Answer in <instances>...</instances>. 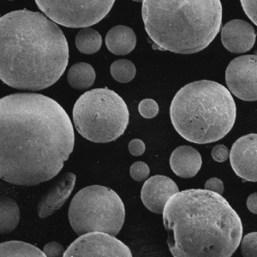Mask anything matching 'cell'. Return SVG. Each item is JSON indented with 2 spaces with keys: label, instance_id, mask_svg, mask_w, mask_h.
<instances>
[{
  "label": "cell",
  "instance_id": "1",
  "mask_svg": "<svg viewBox=\"0 0 257 257\" xmlns=\"http://www.w3.org/2000/svg\"><path fill=\"white\" fill-rule=\"evenodd\" d=\"M75 133L59 103L18 93L0 100V178L35 186L55 178L73 152Z\"/></svg>",
  "mask_w": 257,
  "mask_h": 257
},
{
  "label": "cell",
  "instance_id": "2",
  "mask_svg": "<svg viewBox=\"0 0 257 257\" xmlns=\"http://www.w3.org/2000/svg\"><path fill=\"white\" fill-rule=\"evenodd\" d=\"M64 33L40 12L20 10L0 19V78L20 90L39 91L58 82L67 67Z\"/></svg>",
  "mask_w": 257,
  "mask_h": 257
},
{
  "label": "cell",
  "instance_id": "3",
  "mask_svg": "<svg viewBox=\"0 0 257 257\" xmlns=\"http://www.w3.org/2000/svg\"><path fill=\"white\" fill-rule=\"evenodd\" d=\"M167 244L175 257H230L242 237V220L220 194L178 191L163 211Z\"/></svg>",
  "mask_w": 257,
  "mask_h": 257
},
{
  "label": "cell",
  "instance_id": "4",
  "mask_svg": "<svg viewBox=\"0 0 257 257\" xmlns=\"http://www.w3.org/2000/svg\"><path fill=\"white\" fill-rule=\"evenodd\" d=\"M142 13L154 49L179 54L207 48L222 24L220 0H144Z\"/></svg>",
  "mask_w": 257,
  "mask_h": 257
},
{
  "label": "cell",
  "instance_id": "5",
  "mask_svg": "<svg viewBox=\"0 0 257 257\" xmlns=\"http://www.w3.org/2000/svg\"><path fill=\"white\" fill-rule=\"evenodd\" d=\"M170 116L178 134L196 144L215 143L231 132L237 106L230 90L202 80L185 85L173 98Z\"/></svg>",
  "mask_w": 257,
  "mask_h": 257
},
{
  "label": "cell",
  "instance_id": "6",
  "mask_svg": "<svg viewBox=\"0 0 257 257\" xmlns=\"http://www.w3.org/2000/svg\"><path fill=\"white\" fill-rule=\"evenodd\" d=\"M130 112L121 97L108 88H95L81 95L75 103L73 122L87 140L107 144L117 140L128 127Z\"/></svg>",
  "mask_w": 257,
  "mask_h": 257
},
{
  "label": "cell",
  "instance_id": "7",
  "mask_svg": "<svg viewBox=\"0 0 257 257\" xmlns=\"http://www.w3.org/2000/svg\"><path fill=\"white\" fill-rule=\"evenodd\" d=\"M68 217L74 231L80 236L92 231L117 236L124 223L125 208L114 190L91 185L74 196Z\"/></svg>",
  "mask_w": 257,
  "mask_h": 257
},
{
  "label": "cell",
  "instance_id": "8",
  "mask_svg": "<svg viewBox=\"0 0 257 257\" xmlns=\"http://www.w3.org/2000/svg\"><path fill=\"white\" fill-rule=\"evenodd\" d=\"M116 0H35L39 9L56 24L88 28L105 18Z\"/></svg>",
  "mask_w": 257,
  "mask_h": 257
},
{
  "label": "cell",
  "instance_id": "9",
  "mask_svg": "<svg viewBox=\"0 0 257 257\" xmlns=\"http://www.w3.org/2000/svg\"><path fill=\"white\" fill-rule=\"evenodd\" d=\"M64 257H132L128 246L115 236L101 231L81 235L65 250Z\"/></svg>",
  "mask_w": 257,
  "mask_h": 257
},
{
  "label": "cell",
  "instance_id": "10",
  "mask_svg": "<svg viewBox=\"0 0 257 257\" xmlns=\"http://www.w3.org/2000/svg\"><path fill=\"white\" fill-rule=\"evenodd\" d=\"M225 82L234 96L244 101L257 100V55L237 57L228 64Z\"/></svg>",
  "mask_w": 257,
  "mask_h": 257
},
{
  "label": "cell",
  "instance_id": "11",
  "mask_svg": "<svg viewBox=\"0 0 257 257\" xmlns=\"http://www.w3.org/2000/svg\"><path fill=\"white\" fill-rule=\"evenodd\" d=\"M230 162L240 178L257 182V134H248L238 138L231 147Z\"/></svg>",
  "mask_w": 257,
  "mask_h": 257
},
{
  "label": "cell",
  "instance_id": "12",
  "mask_svg": "<svg viewBox=\"0 0 257 257\" xmlns=\"http://www.w3.org/2000/svg\"><path fill=\"white\" fill-rule=\"evenodd\" d=\"M179 191L173 179L166 176L156 175L144 183L141 191V199L144 206L152 213L161 214L172 196Z\"/></svg>",
  "mask_w": 257,
  "mask_h": 257
},
{
  "label": "cell",
  "instance_id": "13",
  "mask_svg": "<svg viewBox=\"0 0 257 257\" xmlns=\"http://www.w3.org/2000/svg\"><path fill=\"white\" fill-rule=\"evenodd\" d=\"M256 32L245 21L240 19L228 22L221 31V42L225 49L232 53H243L254 47Z\"/></svg>",
  "mask_w": 257,
  "mask_h": 257
},
{
  "label": "cell",
  "instance_id": "14",
  "mask_svg": "<svg viewBox=\"0 0 257 257\" xmlns=\"http://www.w3.org/2000/svg\"><path fill=\"white\" fill-rule=\"evenodd\" d=\"M76 180L73 173H64L41 197L37 206V213L41 219L47 218L63 207L73 191Z\"/></svg>",
  "mask_w": 257,
  "mask_h": 257
},
{
  "label": "cell",
  "instance_id": "15",
  "mask_svg": "<svg viewBox=\"0 0 257 257\" xmlns=\"http://www.w3.org/2000/svg\"><path fill=\"white\" fill-rule=\"evenodd\" d=\"M202 165L200 153L190 146H180L172 153L170 167L176 175L191 178L198 173Z\"/></svg>",
  "mask_w": 257,
  "mask_h": 257
},
{
  "label": "cell",
  "instance_id": "16",
  "mask_svg": "<svg viewBox=\"0 0 257 257\" xmlns=\"http://www.w3.org/2000/svg\"><path fill=\"white\" fill-rule=\"evenodd\" d=\"M105 45L115 55H127L136 47L137 36L131 28L118 25L109 30L105 36Z\"/></svg>",
  "mask_w": 257,
  "mask_h": 257
},
{
  "label": "cell",
  "instance_id": "17",
  "mask_svg": "<svg viewBox=\"0 0 257 257\" xmlns=\"http://www.w3.org/2000/svg\"><path fill=\"white\" fill-rule=\"evenodd\" d=\"M96 78L94 68L87 63H77L74 64L68 71L67 79L69 84L79 90L91 88Z\"/></svg>",
  "mask_w": 257,
  "mask_h": 257
},
{
  "label": "cell",
  "instance_id": "18",
  "mask_svg": "<svg viewBox=\"0 0 257 257\" xmlns=\"http://www.w3.org/2000/svg\"><path fill=\"white\" fill-rule=\"evenodd\" d=\"M20 220V210L13 199L2 196L0 200V232L8 234L15 230Z\"/></svg>",
  "mask_w": 257,
  "mask_h": 257
},
{
  "label": "cell",
  "instance_id": "19",
  "mask_svg": "<svg viewBox=\"0 0 257 257\" xmlns=\"http://www.w3.org/2000/svg\"><path fill=\"white\" fill-rule=\"evenodd\" d=\"M0 256L1 257H45L44 251L35 246L22 242V241H9L0 244Z\"/></svg>",
  "mask_w": 257,
  "mask_h": 257
},
{
  "label": "cell",
  "instance_id": "20",
  "mask_svg": "<svg viewBox=\"0 0 257 257\" xmlns=\"http://www.w3.org/2000/svg\"><path fill=\"white\" fill-rule=\"evenodd\" d=\"M76 48L84 54H94L102 46V37L96 30L83 28L76 37Z\"/></svg>",
  "mask_w": 257,
  "mask_h": 257
},
{
  "label": "cell",
  "instance_id": "21",
  "mask_svg": "<svg viewBox=\"0 0 257 257\" xmlns=\"http://www.w3.org/2000/svg\"><path fill=\"white\" fill-rule=\"evenodd\" d=\"M111 74L113 79L120 83H127L134 79L137 69L135 64L128 59H119L111 65Z\"/></svg>",
  "mask_w": 257,
  "mask_h": 257
},
{
  "label": "cell",
  "instance_id": "22",
  "mask_svg": "<svg viewBox=\"0 0 257 257\" xmlns=\"http://www.w3.org/2000/svg\"><path fill=\"white\" fill-rule=\"evenodd\" d=\"M242 256L257 257V232H250L241 240Z\"/></svg>",
  "mask_w": 257,
  "mask_h": 257
},
{
  "label": "cell",
  "instance_id": "23",
  "mask_svg": "<svg viewBox=\"0 0 257 257\" xmlns=\"http://www.w3.org/2000/svg\"><path fill=\"white\" fill-rule=\"evenodd\" d=\"M138 111L142 117L150 119L158 115L159 105L154 99H145L139 103Z\"/></svg>",
  "mask_w": 257,
  "mask_h": 257
},
{
  "label": "cell",
  "instance_id": "24",
  "mask_svg": "<svg viewBox=\"0 0 257 257\" xmlns=\"http://www.w3.org/2000/svg\"><path fill=\"white\" fill-rule=\"evenodd\" d=\"M130 174L136 181L143 182L149 178L150 169L145 162L137 161L132 164V167L130 168Z\"/></svg>",
  "mask_w": 257,
  "mask_h": 257
},
{
  "label": "cell",
  "instance_id": "25",
  "mask_svg": "<svg viewBox=\"0 0 257 257\" xmlns=\"http://www.w3.org/2000/svg\"><path fill=\"white\" fill-rule=\"evenodd\" d=\"M243 12L257 26V0H240Z\"/></svg>",
  "mask_w": 257,
  "mask_h": 257
},
{
  "label": "cell",
  "instance_id": "26",
  "mask_svg": "<svg viewBox=\"0 0 257 257\" xmlns=\"http://www.w3.org/2000/svg\"><path fill=\"white\" fill-rule=\"evenodd\" d=\"M211 155H212L213 161L219 162V163H222V162L227 161L228 158L230 157V151L227 149V147H225L222 144H219V145L213 147Z\"/></svg>",
  "mask_w": 257,
  "mask_h": 257
},
{
  "label": "cell",
  "instance_id": "27",
  "mask_svg": "<svg viewBox=\"0 0 257 257\" xmlns=\"http://www.w3.org/2000/svg\"><path fill=\"white\" fill-rule=\"evenodd\" d=\"M43 251L48 257L64 256V252H65L64 247L57 242H48L45 245Z\"/></svg>",
  "mask_w": 257,
  "mask_h": 257
},
{
  "label": "cell",
  "instance_id": "28",
  "mask_svg": "<svg viewBox=\"0 0 257 257\" xmlns=\"http://www.w3.org/2000/svg\"><path fill=\"white\" fill-rule=\"evenodd\" d=\"M204 188L205 190H211L220 195H222L225 190L224 183L218 178H209L208 181L205 183Z\"/></svg>",
  "mask_w": 257,
  "mask_h": 257
},
{
  "label": "cell",
  "instance_id": "29",
  "mask_svg": "<svg viewBox=\"0 0 257 257\" xmlns=\"http://www.w3.org/2000/svg\"><path fill=\"white\" fill-rule=\"evenodd\" d=\"M146 150V146L143 141L140 139H134L128 144V151L133 156H141Z\"/></svg>",
  "mask_w": 257,
  "mask_h": 257
},
{
  "label": "cell",
  "instance_id": "30",
  "mask_svg": "<svg viewBox=\"0 0 257 257\" xmlns=\"http://www.w3.org/2000/svg\"><path fill=\"white\" fill-rule=\"evenodd\" d=\"M247 208L250 213L257 214V192L253 193L247 199Z\"/></svg>",
  "mask_w": 257,
  "mask_h": 257
},
{
  "label": "cell",
  "instance_id": "31",
  "mask_svg": "<svg viewBox=\"0 0 257 257\" xmlns=\"http://www.w3.org/2000/svg\"><path fill=\"white\" fill-rule=\"evenodd\" d=\"M133 1H135V2H143L144 0H133Z\"/></svg>",
  "mask_w": 257,
  "mask_h": 257
}]
</instances>
